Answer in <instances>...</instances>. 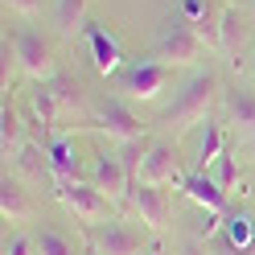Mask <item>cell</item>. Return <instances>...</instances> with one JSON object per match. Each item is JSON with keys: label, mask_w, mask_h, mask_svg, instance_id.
<instances>
[{"label": "cell", "mask_w": 255, "mask_h": 255, "mask_svg": "<svg viewBox=\"0 0 255 255\" xmlns=\"http://www.w3.org/2000/svg\"><path fill=\"white\" fill-rule=\"evenodd\" d=\"M214 91H218V74H214V70H198V74L177 91V99H173V107L161 116V124L173 128V132L181 136L185 128H194L198 120H206V107H210Z\"/></svg>", "instance_id": "1"}, {"label": "cell", "mask_w": 255, "mask_h": 255, "mask_svg": "<svg viewBox=\"0 0 255 255\" xmlns=\"http://www.w3.org/2000/svg\"><path fill=\"white\" fill-rule=\"evenodd\" d=\"M33 107H37V116H41L45 128H58L66 116L83 111V91H78L74 78L54 74V78H45V83H37V91H33Z\"/></svg>", "instance_id": "2"}, {"label": "cell", "mask_w": 255, "mask_h": 255, "mask_svg": "<svg viewBox=\"0 0 255 255\" xmlns=\"http://www.w3.org/2000/svg\"><path fill=\"white\" fill-rule=\"evenodd\" d=\"M198 54H202V41H198L194 29H189L185 17L165 21V29H161L156 41H152V58L165 62V66H194Z\"/></svg>", "instance_id": "3"}, {"label": "cell", "mask_w": 255, "mask_h": 255, "mask_svg": "<svg viewBox=\"0 0 255 255\" xmlns=\"http://www.w3.org/2000/svg\"><path fill=\"white\" fill-rule=\"evenodd\" d=\"M54 194L58 202L66 206L74 218H83V227H91L95 218L107 214V194L95 189L91 181H78V177H54Z\"/></svg>", "instance_id": "4"}, {"label": "cell", "mask_w": 255, "mask_h": 255, "mask_svg": "<svg viewBox=\"0 0 255 255\" xmlns=\"http://www.w3.org/2000/svg\"><path fill=\"white\" fill-rule=\"evenodd\" d=\"M83 239L99 255H140L144 247V231L132 222H91L83 227Z\"/></svg>", "instance_id": "5"}, {"label": "cell", "mask_w": 255, "mask_h": 255, "mask_svg": "<svg viewBox=\"0 0 255 255\" xmlns=\"http://www.w3.org/2000/svg\"><path fill=\"white\" fill-rule=\"evenodd\" d=\"M12 58L25 74H33L37 83L54 78V58H50V41H45L37 29H17L12 33Z\"/></svg>", "instance_id": "6"}, {"label": "cell", "mask_w": 255, "mask_h": 255, "mask_svg": "<svg viewBox=\"0 0 255 255\" xmlns=\"http://www.w3.org/2000/svg\"><path fill=\"white\" fill-rule=\"evenodd\" d=\"M169 74H173V66H165V62H156V58H140V62L120 70V83H124V91L132 95V99H156L161 87L169 83Z\"/></svg>", "instance_id": "7"}, {"label": "cell", "mask_w": 255, "mask_h": 255, "mask_svg": "<svg viewBox=\"0 0 255 255\" xmlns=\"http://www.w3.org/2000/svg\"><path fill=\"white\" fill-rule=\"evenodd\" d=\"M136 181H144V185H185V173L177 165V152H173V144H165V140H152L148 144V156H144V169H140V177Z\"/></svg>", "instance_id": "8"}, {"label": "cell", "mask_w": 255, "mask_h": 255, "mask_svg": "<svg viewBox=\"0 0 255 255\" xmlns=\"http://www.w3.org/2000/svg\"><path fill=\"white\" fill-rule=\"evenodd\" d=\"M132 210L140 214V222H148L152 231H169V194L161 185H144V181H132L124 198Z\"/></svg>", "instance_id": "9"}, {"label": "cell", "mask_w": 255, "mask_h": 255, "mask_svg": "<svg viewBox=\"0 0 255 255\" xmlns=\"http://www.w3.org/2000/svg\"><path fill=\"white\" fill-rule=\"evenodd\" d=\"M95 189H103L107 198H128V189H132V177H128V169H124V161L116 152H99L91 161V177H87Z\"/></svg>", "instance_id": "10"}, {"label": "cell", "mask_w": 255, "mask_h": 255, "mask_svg": "<svg viewBox=\"0 0 255 255\" xmlns=\"http://www.w3.org/2000/svg\"><path fill=\"white\" fill-rule=\"evenodd\" d=\"M181 189H185V198L198 202L206 214H227V210H231V194L210 177V173H198V169L185 173V185H181Z\"/></svg>", "instance_id": "11"}, {"label": "cell", "mask_w": 255, "mask_h": 255, "mask_svg": "<svg viewBox=\"0 0 255 255\" xmlns=\"http://www.w3.org/2000/svg\"><path fill=\"white\" fill-rule=\"evenodd\" d=\"M99 128L107 136H116L120 144L124 140H144V120H136L120 99H103L99 103Z\"/></svg>", "instance_id": "12"}, {"label": "cell", "mask_w": 255, "mask_h": 255, "mask_svg": "<svg viewBox=\"0 0 255 255\" xmlns=\"http://www.w3.org/2000/svg\"><path fill=\"white\" fill-rule=\"evenodd\" d=\"M83 33H87V41H91L95 70H99V74H120V70H124V50H120V41L111 37L99 21H87Z\"/></svg>", "instance_id": "13"}, {"label": "cell", "mask_w": 255, "mask_h": 255, "mask_svg": "<svg viewBox=\"0 0 255 255\" xmlns=\"http://www.w3.org/2000/svg\"><path fill=\"white\" fill-rule=\"evenodd\" d=\"M222 103H227L231 120H235L239 128L255 132V91H247V87H231L227 95H222Z\"/></svg>", "instance_id": "14"}, {"label": "cell", "mask_w": 255, "mask_h": 255, "mask_svg": "<svg viewBox=\"0 0 255 255\" xmlns=\"http://www.w3.org/2000/svg\"><path fill=\"white\" fill-rule=\"evenodd\" d=\"M218 29H222V54L231 58V66H239V45H243V21H239V8L227 4L218 17Z\"/></svg>", "instance_id": "15"}, {"label": "cell", "mask_w": 255, "mask_h": 255, "mask_svg": "<svg viewBox=\"0 0 255 255\" xmlns=\"http://www.w3.org/2000/svg\"><path fill=\"white\" fill-rule=\"evenodd\" d=\"M0 210H4V218L8 222H25L29 214H33V206H29V198H25V189L17 185V181H0Z\"/></svg>", "instance_id": "16"}, {"label": "cell", "mask_w": 255, "mask_h": 255, "mask_svg": "<svg viewBox=\"0 0 255 255\" xmlns=\"http://www.w3.org/2000/svg\"><path fill=\"white\" fill-rule=\"evenodd\" d=\"M54 25H58V33H66V37H74L78 29H87V0H58Z\"/></svg>", "instance_id": "17"}, {"label": "cell", "mask_w": 255, "mask_h": 255, "mask_svg": "<svg viewBox=\"0 0 255 255\" xmlns=\"http://www.w3.org/2000/svg\"><path fill=\"white\" fill-rule=\"evenodd\" d=\"M74 165H78L74 140L70 136H54L50 140V173H54V177H74Z\"/></svg>", "instance_id": "18"}, {"label": "cell", "mask_w": 255, "mask_h": 255, "mask_svg": "<svg viewBox=\"0 0 255 255\" xmlns=\"http://www.w3.org/2000/svg\"><path fill=\"white\" fill-rule=\"evenodd\" d=\"M222 156V128L214 124V120H206V132H202V144H198V173H210L214 169V161Z\"/></svg>", "instance_id": "19"}, {"label": "cell", "mask_w": 255, "mask_h": 255, "mask_svg": "<svg viewBox=\"0 0 255 255\" xmlns=\"http://www.w3.org/2000/svg\"><path fill=\"white\" fill-rule=\"evenodd\" d=\"M227 243L231 247H222V255L227 251H243V247L255 243V222L247 214H227Z\"/></svg>", "instance_id": "20"}, {"label": "cell", "mask_w": 255, "mask_h": 255, "mask_svg": "<svg viewBox=\"0 0 255 255\" xmlns=\"http://www.w3.org/2000/svg\"><path fill=\"white\" fill-rule=\"evenodd\" d=\"M0 148H4V156L21 148V116L12 111L8 95H4V107H0Z\"/></svg>", "instance_id": "21"}, {"label": "cell", "mask_w": 255, "mask_h": 255, "mask_svg": "<svg viewBox=\"0 0 255 255\" xmlns=\"http://www.w3.org/2000/svg\"><path fill=\"white\" fill-rule=\"evenodd\" d=\"M33 243H37V255H74V243L62 231H50V227H45Z\"/></svg>", "instance_id": "22"}, {"label": "cell", "mask_w": 255, "mask_h": 255, "mask_svg": "<svg viewBox=\"0 0 255 255\" xmlns=\"http://www.w3.org/2000/svg\"><path fill=\"white\" fill-rule=\"evenodd\" d=\"M214 181L227 189V194L239 185V161H235V152H231V148H222V156L214 161Z\"/></svg>", "instance_id": "23"}, {"label": "cell", "mask_w": 255, "mask_h": 255, "mask_svg": "<svg viewBox=\"0 0 255 255\" xmlns=\"http://www.w3.org/2000/svg\"><path fill=\"white\" fill-rule=\"evenodd\" d=\"M37 251V243H29L25 235H12V239H4V255H33Z\"/></svg>", "instance_id": "24"}, {"label": "cell", "mask_w": 255, "mask_h": 255, "mask_svg": "<svg viewBox=\"0 0 255 255\" xmlns=\"http://www.w3.org/2000/svg\"><path fill=\"white\" fill-rule=\"evenodd\" d=\"M4 8H12V12H25V17H33V12L41 8V0H4Z\"/></svg>", "instance_id": "25"}, {"label": "cell", "mask_w": 255, "mask_h": 255, "mask_svg": "<svg viewBox=\"0 0 255 255\" xmlns=\"http://www.w3.org/2000/svg\"><path fill=\"white\" fill-rule=\"evenodd\" d=\"M181 255H210V251H206L202 243H185V251H181Z\"/></svg>", "instance_id": "26"}, {"label": "cell", "mask_w": 255, "mask_h": 255, "mask_svg": "<svg viewBox=\"0 0 255 255\" xmlns=\"http://www.w3.org/2000/svg\"><path fill=\"white\" fill-rule=\"evenodd\" d=\"M227 255H255V243H251V247H243V251H227Z\"/></svg>", "instance_id": "27"}, {"label": "cell", "mask_w": 255, "mask_h": 255, "mask_svg": "<svg viewBox=\"0 0 255 255\" xmlns=\"http://www.w3.org/2000/svg\"><path fill=\"white\" fill-rule=\"evenodd\" d=\"M148 255H165V247H161V243H152V247H148Z\"/></svg>", "instance_id": "28"}, {"label": "cell", "mask_w": 255, "mask_h": 255, "mask_svg": "<svg viewBox=\"0 0 255 255\" xmlns=\"http://www.w3.org/2000/svg\"><path fill=\"white\" fill-rule=\"evenodd\" d=\"M243 152H247V156H255V140H247V144H243Z\"/></svg>", "instance_id": "29"}, {"label": "cell", "mask_w": 255, "mask_h": 255, "mask_svg": "<svg viewBox=\"0 0 255 255\" xmlns=\"http://www.w3.org/2000/svg\"><path fill=\"white\" fill-rule=\"evenodd\" d=\"M251 70H255V45H251Z\"/></svg>", "instance_id": "30"}, {"label": "cell", "mask_w": 255, "mask_h": 255, "mask_svg": "<svg viewBox=\"0 0 255 255\" xmlns=\"http://www.w3.org/2000/svg\"><path fill=\"white\" fill-rule=\"evenodd\" d=\"M83 255H99V251H95V247H87V251H83Z\"/></svg>", "instance_id": "31"}]
</instances>
